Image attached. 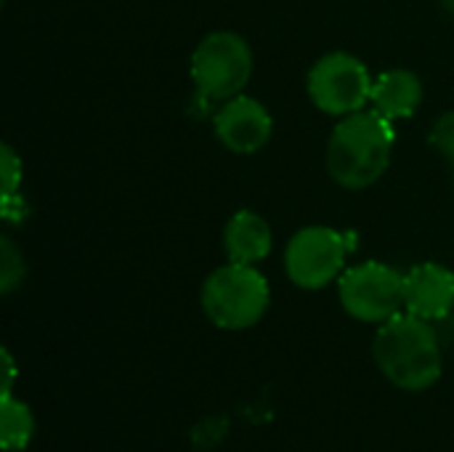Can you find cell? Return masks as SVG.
<instances>
[{
    "mask_svg": "<svg viewBox=\"0 0 454 452\" xmlns=\"http://www.w3.org/2000/svg\"><path fill=\"white\" fill-rule=\"evenodd\" d=\"M356 248L351 234L330 226H306L285 248V272L303 290H319L338 280L348 253Z\"/></svg>",
    "mask_w": 454,
    "mask_h": 452,
    "instance_id": "6",
    "label": "cell"
},
{
    "mask_svg": "<svg viewBox=\"0 0 454 452\" xmlns=\"http://www.w3.org/2000/svg\"><path fill=\"white\" fill-rule=\"evenodd\" d=\"M213 128H215L218 141L229 152L255 155L271 139L274 123H271L269 109L261 101L239 93L221 104V109L213 117Z\"/></svg>",
    "mask_w": 454,
    "mask_h": 452,
    "instance_id": "8",
    "label": "cell"
},
{
    "mask_svg": "<svg viewBox=\"0 0 454 452\" xmlns=\"http://www.w3.org/2000/svg\"><path fill=\"white\" fill-rule=\"evenodd\" d=\"M372 357L380 373L404 392H426L442 378L439 336L428 320L399 312L380 325Z\"/></svg>",
    "mask_w": 454,
    "mask_h": 452,
    "instance_id": "2",
    "label": "cell"
},
{
    "mask_svg": "<svg viewBox=\"0 0 454 452\" xmlns=\"http://www.w3.org/2000/svg\"><path fill=\"white\" fill-rule=\"evenodd\" d=\"M32 432H35L32 410L13 394H3V400H0V445H3V450H24L32 440Z\"/></svg>",
    "mask_w": 454,
    "mask_h": 452,
    "instance_id": "12",
    "label": "cell"
},
{
    "mask_svg": "<svg viewBox=\"0 0 454 452\" xmlns=\"http://www.w3.org/2000/svg\"><path fill=\"white\" fill-rule=\"evenodd\" d=\"M24 280V256L11 237H0V293H13Z\"/></svg>",
    "mask_w": 454,
    "mask_h": 452,
    "instance_id": "13",
    "label": "cell"
},
{
    "mask_svg": "<svg viewBox=\"0 0 454 452\" xmlns=\"http://www.w3.org/2000/svg\"><path fill=\"white\" fill-rule=\"evenodd\" d=\"M423 101V83L410 69H388L372 85V107L394 120L412 117Z\"/></svg>",
    "mask_w": 454,
    "mask_h": 452,
    "instance_id": "11",
    "label": "cell"
},
{
    "mask_svg": "<svg viewBox=\"0 0 454 452\" xmlns=\"http://www.w3.org/2000/svg\"><path fill=\"white\" fill-rule=\"evenodd\" d=\"M3 365H5V376H3V394H11L13 378H16V368H13V357L8 349H3Z\"/></svg>",
    "mask_w": 454,
    "mask_h": 452,
    "instance_id": "16",
    "label": "cell"
},
{
    "mask_svg": "<svg viewBox=\"0 0 454 452\" xmlns=\"http://www.w3.org/2000/svg\"><path fill=\"white\" fill-rule=\"evenodd\" d=\"M442 3H444V8H447V11L454 16V0H442Z\"/></svg>",
    "mask_w": 454,
    "mask_h": 452,
    "instance_id": "17",
    "label": "cell"
},
{
    "mask_svg": "<svg viewBox=\"0 0 454 452\" xmlns=\"http://www.w3.org/2000/svg\"><path fill=\"white\" fill-rule=\"evenodd\" d=\"M396 131L378 109H362L340 117L327 141V170L346 189H367L391 165Z\"/></svg>",
    "mask_w": 454,
    "mask_h": 452,
    "instance_id": "1",
    "label": "cell"
},
{
    "mask_svg": "<svg viewBox=\"0 0 454 452\" xmlns=\"http://www.w3.org/2000/svg\"><path fill=\"white\" fill-rule=\"evenodd\" d=\"M253 77V51L237 32H210L192 53V80L205 101H229Z\"/></svg>",
    "mask_w": 454,
    "mask_h": 452,
    "instance_id": "4",
    "label": "cell"
},
{
    "mask_svg": "<svg viewBox=\"0 0 454 452\" xmlns=\"http://www.w3.org/2000/svg\"><path fill=\"white\" fill-rule=\"evenodd\" d=\"M269 282L250 264H234L215 269L202 285V309L207 320L223 330H245L261 322L269 309Z\"/></svg>",
    "mask_w": 454,
    "mask_h": 452,
    "instance_id": "3",
    "label": "cell"
},
{
    "mask_svg": "<svg viewBox=\"0 0 454 452\" xmlns=\"http://www.w3.org/2000/svg\"><path fill=\"white\" fill-rule=\"evenodd\" d=\"M223 248L234 264H261L271 253V226L255 210H239L223 229Z\"/></svg>",
    "mask_w": 454,
    "mask_h": 452,
    "instance_id": "10",
    "label": "cell"
},
{
    "mask_svg": "<svg viewBox=\"0 0 454 452\" xmlns=\"http://www.w3.org/2000/svg\"><path fill=\"white\" fill-rule=\"evenodd\" d=\"M338 293L354 320L383 325L404 306V274L388 264L364 261L343 272Z\"/></svg>",
    "mask_w": 454,
    "mask_h": 452,
    "instance_id": "7",
    "label": "cell"
},
{
    "mask_svg": "<svg viewBox=\"0 0 454 452\" xmlns=\"http://www.w3.org/2000/svg\"><path fill=\"white\" fill-rule=\"evenodd\" d=\"M19 189H21V160L8 144H3L0 147V200L16 197Z\"/></svg>",
    "mask_w": 454,
    "mask_h": 452,
    "instance_id": "14",
    "label": "cell"
},
{
    "mask_svg": "<svg viewBox=\"0 0 454 452\" xmlns=\"http://www.w3.org/2000/svg\"><path fill=\"white\" fill-rule=\"evenodd\" d=\"M431 144L454 163V112L442 115L431 128Z\"/></svg>",
    "mask_w": 454,
    "mask_h": 452,
    "instance_id": "15",
    "label": "cell"
},
{
    "mask_svg": "<svg viewBox=\"0 0 454 452\" xmlns=\"http://www.w3.org/2000/svg\"><path fill=\"white\" fill-rule=\"evenodd\" d=\"M372 85L375 80L370 77L367 64L343 51L322 56L306 80L314 107L338 120L362 112L367 101H372Z\"/></svg>",
    "mask_w": 454,
    "mask_h": 452,
    "instance_id": "5",
    "label": "cell"
},
{
    "mask_svg": "<svg viewBox=\"0 0 454 452\" xmlns=\"http://www.w3.org/2000/svg\"><path fill=\"white\" fill-rule=\"evenodd\" d=\"M404 309L420 320L436 322L454 309V272L426 261L404 274Z\"/></svg>",
    "mask_w": 454,
    "mask_h": 452,
    "instance_id": "9",
    "label": "cell"
}]
</instances>
